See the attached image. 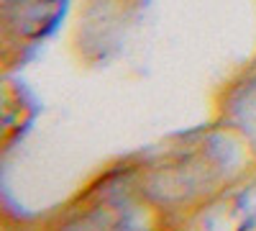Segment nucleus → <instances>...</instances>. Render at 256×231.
Returning <instances> with one entry per match:
<instances>
[{
  "label": "nucleus",
  "mask_w": 256,
  "mask_h": 231,
  "mask_svg": "<svg viewBox=\"0 0 256 231\" xmlns=\"http://www.w3.org/2000/svg\"><path fill=\"white\" fill-rule=\"evenodd\" d=\"M8 6H16V3H24V0H6Z\"/></svg>",
  "instance_id": "1"
}]
</instances>
